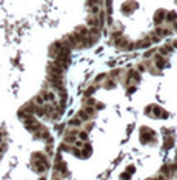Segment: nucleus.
Here are the masks:
<instances>
[{
  "mask_svg": "<svg viewBox=\"0 0 177 180\" xmlns=\"http://www.w3.org/2000/svg\"><path fill=\"white\" fill-rule=\"evenodd\" d=\"M153 180H166V177H163L162 174H159V176H156Z\"/></svg>",
  "mask_w": 177,
  "mask_h": 180,
  "instance_id": "41",
  "label": "nucleus"
},
{
  "mask_svg": "<svg viewBox=\"0 0 177 180\" xmlns=\"http://www.w3.org/2000/svg\"><path fill=\"white\" fill-rule=\"evenodd\" d=\"M32 160H39V162H42L46 168H49V160H48V156L45 154L42 151H36L32 154Z\"/></svg>",
  "mask_w": 177,
  "mask_h": 180,
  "instance_id": "4",
  "label": "nucleus"
},
{
  "mask_svg": "<svg viewBox=\"0 0 177 180\" xmlns=\"http://www.w3.org/2000/svg\"><path fill=\"white\" fill-rule=\"evenodd\" d=\"M103 88H106V89H114V88H115V80L106 79L105 82H103Z\"/></svg>",
  "mask_w": 177,
  "mask_h": 180,
  "instance_id": "19",
  "label": "nucleus"
},
{
  "mask_svg": "<svg viewBox=\"0 0 177 180\" xmlns=\"http://www.w3.org/2000/svg\"><path fill=\"white\" fill-rule=\"evenodd\" d=\"M32 102L36 103L37 106H43V105H45V100H43V97L40 96V94H37L36 97H34V99H32Z\"/></svg>",
  "mask_w": 177,
  "mask_h": 180,
  "instance_id": "22",
  "label": "nucleus"
},
{
  "mask_svg": "<svg viewBox=\"0 0 177 180\" xmlns=\"http://www.w3.org/2000/svg\"><path fill=\"white\" fill-rule=\"evenodd\" d=\"M71 148H72V146H71ZM71 148H70V145H66L65 142H63L62 145H60V151H62V152H70V151H71Z\"/></svg>",
  "mask_w": 177,
  "mask_h": 180,
  "instance_id": "30",
  "label": "nucleus"
},
{
  "mask_svg": "<svg viewBox=\"0 0 177 180\" xmlns=\"http://www.w3.org/2000/svg\"><path fill=\"white\" fill-rule=\"evenodd\" d=\"M122 72H123L122 69H113V71L110 72V79H111V80H114V79L120 77V76H122Z\"/></svg>",
  "mask_w": 177,
  "mask_h": 180,
  "instance_id": "25",
  "label": "nucleus"
},
{
  "mask_svg": "<svg viewBox=\"0 0 177 180\" xmlns=\"http://www.w3.org/2000/svg\"><path fill=\"white\" fill-rule=\"evenodd\" d=\"M77 142V136H65V143L66 145H74Z\"/></svg>",
  "mask_w": 177,
  "mask_h": 180,
  "instance_id": "24",
  "label": "nucleus"
},
{
  "mask_svg": "<svg viewBox=\"0 0 177 180\" xmlns=\"http://www.w3.org/2000/svg\"><path fill=\"white\" fill-rule=\"evenodd\" d=\"M96 89H97V86H96V85H92V86H90V88L86 89V92H85V97H90V96H91V94H92V92L96 91Z\"/></svg>",
  "mask_w": 177,
  "mask_h": 180,
  "instance_id": "28",
  "label": "nucleus"
},
{
  "mask_svg": "<svg viewBox=\"0 0 177 180\" xmlns=\"http://www.w3.org/2000/svg\"><path fill=\"white\" fill-rule=\"evenodd\" d=\"M45 154L46 156H52V148H51V145H48V146H46V148H45Z\"/></svg>",
  "mask_w": 177,
  "mask_h": 180,
  "instance_id": "34",
  "label": "nucleus"
},
{
  "mask_svg": "<svg viewBox=\"0 0 177 180\" xmlns=\"http://www.w3.org/2000/svg\"><path fill=\"white\" fill-rule=\"evenodd\" d=\"M83 111H85L90 117H94V116H96V109H94L92 106H83Z\"/></svg>",
  "mask_w": 177,
  "mask_h": 180,
  "instance_id": "26",
  "label": "nucleus"
},
{
  "mask_svg": "<svg viewBox=\"0 0 177 180\" xmlns=\"http://www.w3.org/2000/svg\"><path fill=\"white\" fill-rule=\"evenodd\" d=\"M39 108H40V106H37L36 103L32 102V100H31V102H28V103H25L22 106V109L26 112V114H29V116H36V112H37Z\"/></svg>",
  "mask_w": 177,
  "mask_h": 180,
  "instance_id": "5",
  "label": "nucleus"
},
{
  "mask_svg": "<svg viewBox=\"0 0 177 180\" xmlns=\"http://www.w3.org/2000/svg\"><path fill=\"white\" fill-rule=\"evenodd\" d=\"M39 180H46V177H45V176H40V179H39Z\"/></svg>",
  "mask_w": 177,
  "mask_h": 180,
  "instance_id": "44",
  "label": "nucleus"
},
{
  "mask_svg": "<svg viewBox=\"0 0 177 180\" xmlns=\"http://www.w3.org/2000/svg\"><path fill=\"white\" fill-rule=\"evenodd\" d=\"M106 77H108V74H105V72H103V74H100V76H97V79H96V83H97V82H102V80L106 79Z\"/></svg>",
  "mask_w": 177,
  "mask_h": 180,
  "instance_id": "37",
  "label": "nucleus"
},
{
  "mask_svg": "<svg viewBox=\"0 0 177 180\" xmlns=\"http://www.w3.org/2000/svg\"><path fill=\"white\" fill-rule=\"evenodd\" d=\"M32 166H34V169H36V172H37V174H43V172L46 171V169H48V168H46V166L42 163V162H39V160H32Z\"/></svg>",
  "mask_w": 177,
  "mask_h": 180,
  "instance_id": "10",
  "label": "nucleus"
},
{
  "mask_svg": "<svg viewBox=\"0 0 177 180\" xmlns=\"http://www.w3.org/2000/svg\"><path fill=\"white\" fill-rule=\"evenodd\" d=\"M153 59H154V65H156V68H157V71H159V69H163L165 66H168V60H166L165 57L159 56L157 52L153 56Z\"/></svg>",
  "mask_w": 177,
  "mask_h": 180,
  "instance_id": "3",
  "label": "nucleus"
},
{
  "mask_svg": "<svg viewBox=\"0 0 177 180\" xmlns=\"http://www.w3.org/2000/svg\"><path fill=\"white\" fill-rule=\"evenodd\" d=\"M77 119L80 120V122H88V120H90L91 117L88 116V114H86V112H85L83 109H80V111L77 112Z\"/></svg>",
  "mask_w": 177,
  "mask_h": 180,
  "instance_id": "17",
  "label": "nucleus"
},
{
  "mask_svg": "<svg viewBox=\"0 0 177 180\" xmlns=\"http://www.w3.org/2000/svg\"><path fill=\"white\" fill-rule=\"evenodd\" d=\"M146 180H153V179H146Z\"/></svg>",
  "mask_w": 177,
  "mask_h": 180,
  "instance_id": "45",
  "label": "nucleus"
},
{
  "mask_svg": "<svg viewBox=\"0 0 177 180\" xmlns=\"http://www.w3.org/2000/svg\"><path fill=\"white\" fill-rule=\"evenodd\" d=\"M134 45H135V49H140V48H149L151 46V40H149V37L146 36V37H143V39H140L139 42H134Z\"/></svg>",
  "mask_w": 177,
  "mask_h": 180,
  "instance_id": "8",
  "label": "nucleus"
},
{
  "mask_svg": "<svg viewBox=\"0 0 177 180\" xmlns=\"http://www.w3.org/2000/svg\"><path fill=\"white\" fill-rule=\"evenodd\" d=\"M46 83L51 85L54 89L63 88V76H51V74H48L46 76Z\"/></svg>",
  "mask_w": 177,
  "mask_h": 180,
  "instance_id": "1",
  "label": "nucleus"
},
{
  "mask_svg": "<svg viewBox=\"0 0 177 180\" xmlns=\"http://www.w3.org/2000/svg\"><path fill=\"white\" fill-rule=\"evenodd\" d=\"M46 72L51 76H63V69L56 63V62H49L48 66H46Z\"/></svg>",
  "mask_w": 177,
  "mask_h": 180,
  "instance_id": "2",
  "label": "nucleus"
},
{
  "mask_svg": "<svg viewBox=\"0 0 177 180\" xmlns=\"http://www.w3.org/2000/svg\"><path fill=\"white\" fill-rule=\"evenodd\" d=\"M173 145H174V139H166V142H165V148H173Z\"/></svg>",
  "mask_w": 177,
  "mask_h": 180,
  "instance_id": "33",
  "label": "nucleus"
},
{
  "mask_svg": "<svg viewBox=\"0 0 177 180\" xmlns=\"http://www.w3.org/2000/svg\"><path fill=\"white\" fill-rule=\"evenodd\" d=\"M156 54V51L154 49H149V51H146V54H145V59H149V57H153Z\"/></svg>",
  "mask_w": 177,
  "mask_h": 180,
  "instance_id": "36",
  "label": "nucleus"
},
{
  "mask_svg": "<svg viewBox=\"0 0 177 180\" xmlns=\"http://www.w3.org/2000/svg\"><path fill=\"white\" fill-rule=\"evenodd\" d=\"M62 114H63V108H57V109H54V112L51 114L49 119H52V120H59L60 117H62Z\"/></svg>",
  "mask_w": 177,
  "mask_h": 180,
  "instance_id": "18",
  "label": "nucleus"
},
{
  "mask_svg": "<svg viewBox=\"0 0 177 180\" xmlns=\"http://www.w3.org/2000/svg\"><path fill=\"white\" fill-rule=\"evenodd\" d=\"M68 125H70V128H79V126L82 125V122H80V120L77 119V117H72L71 120H70V122H68Z\"/></svg>",
  "mask_w": 177,
  "mask_h": 180,
  "instance_id": "20",
  "label": "nucleus"
},
{
  "mask_svg": "<svg viewBox=\"0 0 177 180\" xmlns=\"http://www.w3.org/2000/svg\"><path fill=\"white\" fill-rule=\"evenodd\" d=\"M174 169H176V166L174 165H163L162 168H160V174L163 177H173L174 176Z\"/></svg>",
  "mask_w": 177,
  "mask_h": 180,
  "instance_id": "6",
  "label": "nucleus"
},
{
  "mask_svg": "<svg viewBox=\"0 0 177 180\" xmlns=\"http://www.w3.org/2000/svg\"><path fill=\"white\" fill-rule=\"evenodd\" d=\"M74 32H76L77 36H80V37H86L88 36V28H86V26H83V25H80V26H77V28H76V31H74Z\"/></svg>",
  "mask_w": 177,
  "mask_h": 180,
  "instance_id": "16",
  "label": "nucleus"
},
{
  "mask_svg": "<svg viewBox=\"0 0 177 180\" xmlns=\"http://www.w3.org/2000/svg\"><path fill=\"white\" fill-rule=\"evenodd\" d=\"M42 109H43V117L49 119V117H51V114L54 112V106H52L51 103H45V105L42 106Z\"/></svg>",
  "mask_w": 177,
  "mask_h": 180,
  "instance_id": "14",
  "label": "nucleus"
},
{
  "mask_svg": "<svg viewBox=\"0 0 177 180\" xmlns=\"http://www.w3.org/2000/svg\"><path fill=\"white\" fill-rule=\"evenodd\" d=\"M137 69H139V71H145V66H143V65H142V63H140V65L137 66Z\"/></svg>",
  "mask_w": 177,
  "mask_h": 180,
  "instance_id": "43",
  "label": "nucleus"
},
{
  "mask_svg": "<svg viewBox=\"0 0 177 180\" xmlns=\"http://www.w3.org/2000/svg\"><path fill=\"white\" fill-rule=\"evenodd\" d=\"M129 80H133V83L131 85H135V83H140V74H139V72L137 71H129L128 72V76H126Z\"/></svg>",
  "mask_w": 177,
  "mask_h": 180,
  "instance_id": "13",
  "label": "nucleus"
},
{
  "mask_svg": "<svg viewBox=\"0 0 177 180\" xmlns=\"http://www.w3.org/2000/svg\"><path fill=\"white\" fill-rule=\"evenodd\" d=\"M165 16H166V11H163V9H160V11L156 12V16H154V22H156V25H162L163 20H165Z\"/></svg>",
  "mask_w": 177,
  "mask_h": 180,
  "instance_id": "12",
  "label": "nucleus"
},
{
  "mask_svg": "<svg viewBox=\"0 0 177 180\" xmlns=\"http://www.w3.org/2000/svg\"><path fill=\"white\" fill-rule=\"evenodd\" d=\"M77 136H79V139H80V142H85V143L88 142V132H86V131H82V132H79Z\"/></svg>",
  "mask_w": 177,
  "mask_h": 180,
  "instance_id": "27",
  "label": "nucleus"
},
{
  "mask_svg": "<svg viewBox=\"0 0 177 180\" xmlns=\"http://www.w3.org/2000/svg\"><path fill=\"white\" fill-rule=\"evenodd\" d=\"M165 20H166L168 23H174V22H176V12H174V11H169V12H166Z\"/></svg>",
  "mask_w": 177,
  "mask_h": 180,
  "instance_id": "21",
  "label": "nucleus"
},
{
  "mask_svg": "<svg viewBox=\"0 0 177 180\" xmlns=\"http://www.w3.org/2000/svg\"><path fill=\"white\" fill-rule=\"evenodd\" d=\"M52 180H57V179H52ZM59 180H60V179H59Z\"/></svg>",
  "mask_w": 177,
  "mask_h": 180,
  "instance_id": "46",
  "label": "nucleus"
},
{
  "mask_svg": "<svg viewBox=\"0 0 177 180\" xmlns=\"http://www.w3.org/2000/svg\"><path fill=\"white\" fill-rule=\"evenodd\" d=\"M17 116H19V119H22V120H25V119L28 117L29 114H26V112H25V111H23L22 108H20V109H19V112H17Z\"/></svg>",
  "mask_w": 177,
  "mask_h": 180,
  "instance_id": "31",
  "label": "nucleus"
},
{
  "mask_svg": "<svg viewBox=\"0 0 177 180\" xmlns=\"http://www.w3.org/2000/svg\"><path fill=\"white\" fill-rule=\"evenodd\" d=\"M169 52H173V48H169V45H165V46H162V48L157 49V54L165 57V59H166V56L169 54Z\"/></svg>",
  "mask_w": 177,
  "mask_h": 180,
  "instance_id": "15",
  "label": "nucleus"
},
{
  "mask_svg": "<svg viewBox=\"0 0 177 180\" xmlns=\"http://www.w3.org/2000/svg\"><path fill=\"white\" fill-rule=\"evenodd\" d=\"M32 137H34V140H42V136H40V132H34Z\"/></svg>",
  "mask_w": 177,
  "mask_h": 180,
  "instance_id": "39",
  "label": "nucleus"
},
{
  "mask_svg": "<svg viewBox=\"0 0 177 180\" xmlns=\"http://www.w3.org/2000/svg\"><path fill=\"white\" fill-rule=\"evenodd\" d=\"M40 96L43 97V100L46 103L52 105L54 102H56V92H52V91H42V92H40Z\"/></svg>",
  "mask_w": 177,
  "mask_h": 180,
  "instance_id": "7",
  "label": "nucleus"
},
{
  "mask_svg": "<svg viewBox=\"0 0 177 180\" xmlns=\"http://www.w3.org/2000/svg\"><path fill=\"white\" fill-rule=\"evenodd\" d=\"M106 23L110 25V26H113V25H114V20H113V17H111V16H108V17H106Z\"/></svg>",
  "mask_w": 177,
  "mask_h": 180,
  "instance_id": "38",
  "label": "nucleus"
},
{
  "mask_svg": "<svg viewBox=\"0 0 177 180\" xmlns=\"http://www.w3.org/2000/svg\"><path fill=\"white\" fill-rule=\"evenodd\" d=\"M94 105H96V99H92V97H85L83 106H92V108H94Z\"/></svg>",
  "mask_w": 177,
  "mask_h": 180,
  "instance_id": "23",
  "label": "nucleus"
},
{
  "mask_svg": "<svg viewBox=\"0 0 177 180\" xmlns=\"http://www.w3.org/2000/svg\"><path fill=\"white\" fill-rule=\"evenodd\" d=\"M92 126H94L92 123H88V125H86V131H91V129H92Z\"/></svg>",
  "mask_w": 177,
  "mask_h": 180,
  "instance_id": "42",
  "label": "nucleus"
},
{
  "mask_svg": "<svg viewBox=\"0 0 177 180\" xmlns=\"http://www.w3.org/2000/svg\"><path fill=\"white\" fill-rule=\"evenodd\" d=\"M128 43H129V40H128L126 37H123V36H120V37H117V39H114V45L117 46V48H120V49H126Z\"/></svg>",
  "mask_w": 177,
  "mask_h": 180,
  "instance_id": "9",
  "label": "nucleus"
},
{
  "mask_svg": "<svg viewBox=\"0 0 177 180\" xmlns=\"http://www.w3.org/2000/svg\"><path fill=\"white\" fill-rule=\"evenodd\" d=\"M103 108H105V105L102 102H96V105H94V109H103Z\"/></svg>",
  "mask_w": 177,
  "mask_h": 180,
  "instance_id": "35",
  "label": "nucleus"
},
{
  "mask_svg": "<svg viewBox=\"0 0 177 180\" xmlns=\"http://www.w3.org/2000/svg\"><path fill=\"white\" fill-rule=\"evenodd\" d=\"M133 92H135V86L134 85H128L126 86V94L129 96V94H133Z\"/></svg>",
  "mask_w": 177,
  "mask_h": 180,
  "instance_id": "32",
  "label": "nucleus"
},
{
  "mask_svg": "<svg viewBox=\"0 0 177 180\" xmlns=\"http://www.w3.org/2000/svg\"><path fill=\"white\" fill-rule=\"evenodd\" d=\"M80 151H82V157H83V159L90 157V156H91V152H92V146H91V143H88V142H86V143L80 148Z\"/></svg>",
  "mask_w": 177,
  "mask_h": 180,
  "instance_id": "11",
  "label": "nucleus"
},
{
  "mask_svg": "<svg viewBox=\"0 0 177 180\" xmlns=\"http://www.w3.org/2000/svg\"><path fill=\"white\" fill-rule=\"evenodd\" d=\"M74 146H76V148H82V146H83V142H80V140H77V142L74 143Z\"/></svg>",
  "mask_w": 177,
  "mask_h": 180,
  "instance_id": "40",
  "label": "nucleus"
},
{
  "mask_svg": "<svg viewBox=\"0 0 177 180\" xmlns=\"http://www.w3.org/2000/svg\"><path fill=\"white\" fill-rule=\"evenodd\" d=\"M70 152H72V154L76 156V157H82V151H80V148H76V146H72Z\"/></svg>",
  "mask_w": 177,
  "mask_h": 180,
  "instance_id": "29",
  "label": "nucleus"
}]
</instances>
